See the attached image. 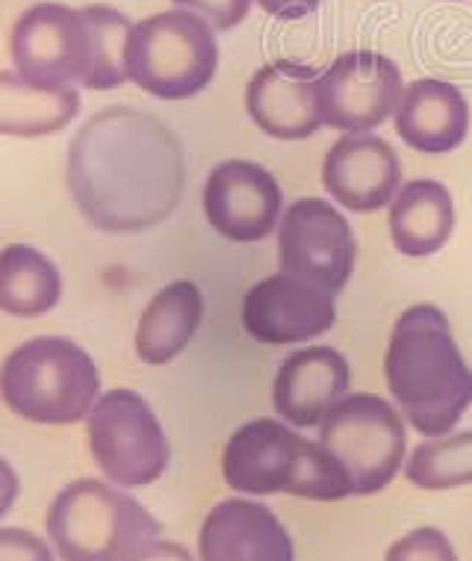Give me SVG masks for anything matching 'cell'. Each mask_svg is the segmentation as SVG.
<instances>
[{
  "label": "cell",
  "instance_id": "1",
  "mask_svg": "<svg viewBox=\"0 0 472 561\" xmlns=\"http://www.w3.org/2000/svg\"><path fill=\"white\" fill-rule=\"evenodd\" d=\"M184 184L181 139L145 110H97L66 151L68 195L97 231L139 233L165 222Z\"/></svg>",
  "mask_w": 472,
  "mask_h": 561
},
{
  "label": "cell",
  "instance_id": "2",
  "mask_svg": "<svg viewBox=\"0 0 472 561\" xmlns=\"http://www.w3.org/2000/svg\"><path fill=\"white\" fill-rule=\"evenodd\" d=\"M134 21L106 3H33L10 36L12 68L42 89L110 92L127 83L125 54Z\"/></svg>",
  "mask_w": 472,
  "mask_h": 561
},
{
  "label": "cell",
  "instance_id": "3",
  "mask_svg": "<svg viewBox=\"0 0 472 561\" xmlns=\"http://www.w3.org/2000/svg\"><path fill=\"white\" fill-rule=\"evenodd\" d=\"M384 378L407 426L423 437L449 435L472 405V369L437 305H414L395 320Z\"/></svg>",
  "mask_w": 472,
  "mask_h": 561
},
{
  "label": "cell",
  "instance_id": "4",
  "mask_svg": "<svg viewBox=\"0 0 472 561\" xmlns=\"http://www.w3.org/2000/svg\"><path fill=\"white\" fill-rule=\"evenodd\" d=\"M222 476L242 496L289 494L316 503L355 496L348 476L325 446L272 416L251 420L233 432L222 453Z\"/></svg>",
  "mask_w": 472,
  "mask_h": 561
},
{
  "label": "cell",
  "instance_id": "5",
  "mask_svg": "<svg viewBox=\"0 0 472 561\" xmlns=\"http://www.w3.org/2000/svg\"><path fill=\"white\" fill-rule=\"evenodd\" d=\"M101 399V373L87 348L68 337H33L0 367V402L39 426H74Z\"/></svg>",
  "mask_w": 472,
  "mask_h": 561
},
{
  "label": "cell",
  "instance_id": "6",
  "mask_svg": "<svg viewBox=\"0 0 472 561\" xmlns=\"http://www.w3.org/2000/svg\"><path fill=\"white\" fill-rule=\"evenodd\" d=\"M45 529L62 561H125L154 541L160 523L125 488L78 479L54 496Z\"/></svg>",
  "mask_w": 472,
  "mask_h": 561
},
{
  "label": "cell",
  "instance_id": "7",
  "mask_svg": "<svg viewBox=\"0 0 472 561\" xmlns=\"http://www.w3.org/2000/svg\"><path fill=\"white\" fill-rule=\"evenodd\" d=\"M127 80L160 101H186L210 87L219 68L216 27L193 10L157 12L130 30Z\"/></svg>",
  "mask_w": 472,
  "mask_h": 561
},
{
  "label": "cell",
  "instance_id": "8",
  "mask_svg": "<svg viewBox=\"0 0 472 561\" xmlns=\"http://www.w3.org/2000/svg\"><path fill=\"white\" fill-rule=\"evenodd\" d=\"M319 444L337 458L352 494L372 496L405 465L407 428L390 402L376 393H352L319 423Z\"/></svg>",
  "mask_w": 472,
  "mask_h": 561
},
{
  "label": "cell",
  "instance_id": "9",
  "mask_svg": "<svg viewBox=\"0 0 472 561\" xmlns=\"http://www.w3.org/2000/svg\"><path fill=\"white\" fill-rule=\"evenodd\" d=\"M87 440L106 482L125 491L154 484L172 461L169 437L154 408L127 388L101 393L87 416Z\"/></svg>",
  "mask_w": 472,
  "mask_h": 561
},
{
  "label": "cell",
  "instance_id": "10",
  "mask_svg": "<svg viewBox=\"0 0 472 561\" xmlns=\"http://www.w3.org/2000/svg\"><path fill=\"white\" fill-rule=\"evenodd\" d=\"M278 257L280 272L337 296L355 272V231L325 198H299L280 216Z\"/></svg>",
  "mask_w": 472,
  "mask_h": 561
},
{
  "label": "cell",
  "instance_id": "11",
  "mask_svg": "<svg viewBox=\"0 0 472 561\" xmlns=\"http://www.w3.org/2000/svg\"><path fill=\"white\" fill-rule=\"evenodd\" d=\"M322 127L343 134H369L395 116L405 80L402 68L378 50L339 54L316 80Z\"/></svg>",
  "mask_w": 472,
  "mask_h": 561
},
{
  "label": "cell",
  "instance_id": "12",
  "mask_svg": "<svg viewBox=\"0 0 472 561\" xmlns=\"http://www.w3.org/2000/svg\"><path fill=\"white\" fill-rule=\"evenodd\" d=\"M284 214L275 174L251 160H225L204 184V216L228 242L266 240Z\"/></svg>",
  "mask_w": 472,
  "mask_h": 561
},
{
  "label": "cell",
  "instance_id": "13",
  "mask_svg": "<svg viewBox=\"0 0 472 561\" xmlns=\"http://www.w3.org/2000/svg\"><path fill=\"white\" fill-rule=\"evenodd\" d=\"M334 296L287 272L257 280L242 299V329L266 346L304 343L334 329Z\"/></svg>",
  "mask_w": 472,
  "mask_h": 561
},
{
  "label": "cell",
  "instance_id": "14",
  "mask_svg": "<svg viewBox=\"0 0 472 561\" xmlns=\"http://www.w3.org/2000/svg\"><path fill=\"white\" fill-rule=\"evenodd\" d=\"M322 184L339 207L376 214L402 190V163L393 146L376 134H346L322 163Z\"/></svg>",
  "mask_w": 472,
  "mask_h": 561
},
{
  "label": "cell",
  "instance_id": "15",
  "mask_svg": "<svg viewBox=\"0 0 472 561\" xmlns=\"http://www.w3.org/2000/svg\"><path fill=\"white\" fill-rule=\"evenodd\" d=\"M319 71L299 59H275L254 71L245 89V110L263 134L299 142L322 127L316 92Z\"/></svg>",
  "mask_w": 472,
  "mask_h": 561
},
{
  "label": "cell",
  "instance_id": "16",
  "mask_svg": "<svg viewBox=\"0 0 472 561\" xmlns=\"http://www.w3.org/2000/svg\"><path fill=\"white\" fill-rule=\"evenodd\" d=\"M202 561H296L292 538L269 505L231 496L212 505L198 533Z\"/></svg>",
  "mask_w": 472,
  "mask_h": 561
},
{
  "label": "cell",
  "instance_id": "17",
  "mask_svg": "<svg viewBox=\"0 0 472 561\" xmlns=\"http://www.w3.org/2000/svg\"><path fill=\"white\" fill-rule=\"evenodd\" d=\"M348 385L352 369L337 348H299L280 364L272 388V405L292 428H319L331 408L348 397Z\"/></svg>",
  "mask_w": 472,
  "mask_h": 561
},
{
  "label": "cell",
  "instance_id": "18",
  "mask_svg": "<svg viewBox=\"0 0 472 561\" xmlns=\"http://www.w3.org/2000/svg\"><path fill=\"white\" fill-rule=\"evenodd\" d=\"M393 125L414 151L449 154L470 134V104L449 80L419 78L402 92Z\"/></svg>",
  "mask_w": 472,
  "mask_h": 561
},
{
  "label": "cell",
  "instance_id": "19",
  "mask_svg": "<svg viewBox=\"0 0 472 561\" xmlns=\"http://www.w3.org/2000/svg\"><path fill=\"white\" fill-rule=\"evenodd\" d=\"M204 320V296L195 280H172L148 301L136 322V355L142 364H172L198 334Z\"/></svg>",
  "mask_w": 472,
  "mask_h": 561
},
{
  "label": "cell",
  "instance_id": "20",
  "mask_svg": "<svg viewBox=\"0 0 472 561\" xmlns=\"http://www.w3.org/2000/svg\"><path fill=\"white\" fill-rule=\"evenodd\" d=\"M454 231V202L446 184L419 178L411 181L390 204V237L405 257H428L444 249Z\"/></svg>",
  "mask_w": 472,
  "mask_h": 561
},
{
  "label": "cell",
  "instance_id": "21",
  "mask_svg": "<svg viewBox=\"0 0 472 561\" xmlns=\"http://www.w3.org/2000/svg\"><path fill=\"white\" fill-rule=\"evenodd\" d=\"M80 104V89H42L15 68L0 71V136H54L78 118Z\"/></svg>",
  "mask_w": 472,
  "mask_h": 561
},
{
  "label": "cell",
  "instance_id": "22",
  "mask_svg": "<svg viewBox=\"0 0 472 561\" xmlns=\"http://www.w3.org/2000/svg\"><path fill=\"white\" fill-rule=\"evenodd\" d=\"M62 299V275L48 254L33 245L12 242L0 249V310L36 320L57 308Z\"/></svg>",
  "mask_w": 472,
  "mask_h": 561
},
{
  "label": "cell",
  "instance_id": "23",
  "mask_svg": "<svg viewBox=\"0 0 472 561\" xmlns=\"http://www.w3.org/2000/svg\"><path fill=\"white\" fill-rule=\"evenodd\" d=\"M405 476L423 491H452L472 484V432L428 437L414 446L407 455Z\"/></svg>",
  "mask_w": 472,
  "mask_h": 561
},
{
  "label": "cell",
  "instance_id": "24",
  "mask_svg": "<svg viewBox=\"0 0 472 561\" xmlns=\"http://www.w3.org/2000/svg\"><path fill=\"white\" fill-rule=\"evenodd\" d=\"M384 561H458L452 541L434 526H419L387 550Z\"/></svg>",
  "mask_w": 472,
  "mask_h": 561
},
{
  "label": "cell",
  "instance_id": "25",
  "mask_svg": "<svg viewBox=\"0 0 472 561\" xmlns=\"http://www.w3.org/2000/svg\"><path fill=\"white\" fill-rule=\"evenodd\" d=\"M0 561H54V547L27 529L0 526Z\"/></svg>",
  "mask_w": 472,
  "mask_h": 561
},
{
  "label": "cell",
  "instance_id": "26",
  "mask_svg": "<svg viewBox=\"0 0 472 561\" xmlns=\"http://www.w3.org/2000/svg\"><path fill=\"white\" fill-rule=\"evenodd\" d=\"M172 3L181 10L198 12L216 30H233L249 19L254 0H172Z\"/></svg>",
  "mask_w": 472,
  "mask_h": 561
},
{
  "label": "cell",
  "instance_id": "27",
  "mask_svg": "<svg viewBox=\"0 0 472 561\" xmlns=\"http://www.w3.org/2000/svg\"><path fill=\"white\" fill-rule=\"evenodd\" d=\"M125 561H195V559L184 543L160 541V538H154V541L142 543L139 550L130 552Z\"/></svg>",
  "mask_w": 472,
  "mask_h": 561
},
{
  "label": "cell",
  "instance_id": "28",
  "mask_svg": "<svg viewBox=\"0 0 472 561\" xmlns=\"http://www.w3.org/2000/svg\"><path fill=\"white\" fill-rule=\"evenodd\" d=\"M266 15L280 21H299L308 19L310 12H316L322 7V0H254Z\"/></svg>",
  "mask_w": 472,
  "mask_h": 561
},
{
  "label": "cell",
  "instance_id": "29",
  "mask_svg": "<svg viewBox=\"0 0 472 561\" xmlns=\"http://www.w3.org/2000/svg\"><path fill=\"white\" fill-rule=\"evenodd\" d=\"M19 473L12 470V465L7 458H0V520L10 514V508L15 505V500H19Z\"/></svg>",
  "mask_w": 472,
  "mask_h": 561
},
{
  "label": "cell",
  "instance_id": "30",
  "mask_svg": "<svg viewBox=\"0 0 472 561\" xmlns=\"http://www.w3.org/2000/svg\"><path fill=\"white\" fill-rule=\"evenodd\" d=\"M452 3H454V0H452Z\"/></svg>",
  "mask_w": 472,
  "mask_h": 561
}]
</instances>
